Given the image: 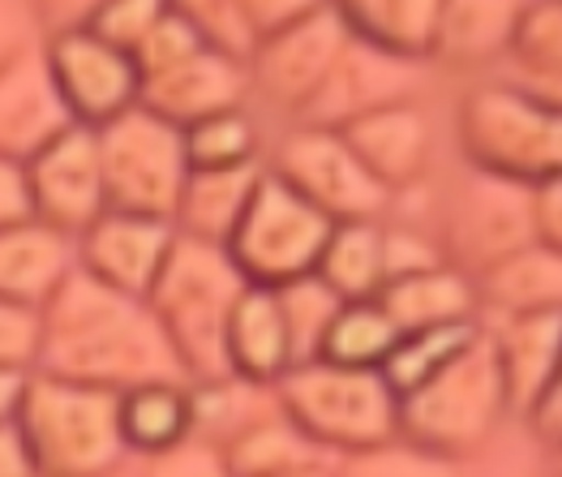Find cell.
Returning a JSON list of instances; mask_svg holds the SVG:
<instances>
[{
  "label": "cell",
  "instance_id": "cell-8",
  "mask_svg": "<svg viewBox=\"0 0 562 477\" xmlns=\"http://www.w3.org/2000/svg\"><path fill=\"white\" fill-rule=\"evenodd\" d=\"M330 229L335 224L314 202H305L267 168L236 233L228 237V254L249 285L280 288L318 267V254L327 245Z\"/></svg>",
  "mask_w": 562,
  "mask_h": 477
},
{
  "label": "cell",
  "instance_id": "cell-17",
  "mask_svg": "<svg viewBox=\"0 0 562 477\" xmlns=\"http://www.w3.org/2000/svg\"><path fill=\"white\" fill-rule=\"evenodd\" d=\"M245 91H249L245 60L224 56L215 48H198L181 60H172L159 74H146L138 82V103L150 108L155 117L189 130V125H198L215 112L240 108Z\"/></svg>",
  "mask_w": 562,
  "mask_h": 477
},
{
  "label": "cell",
  "instance_id": "cell-43",
  "mask_svg": "<svg viewBox=\"0 0 562 477\" xmlns=\"http://www.w3.org/2000/svg\"><path fill=\"white\" fill-rule=\"evenodd\" d=\"M31 215L35 207H31V186H26V164L0 155V229L22 224Z\"/></svg>",
  "mask_w": 562,
  "mask_h": 477
},
{
  "label": "cell",
  "instance_id": "cell-11",
  "mask_svg": "<svg viewBox=\"0 0 562 477\" xmlns=\"http://www.w3.org/2000/svg\"><path fill=\"white\" fill-rule=\"evenodd\" d=\"M348 40L352 35H348L344 18L327 4V9L276 31V35L258 40L254 56L245 60L249 87H258L271 103H280L296 117L314 99V91L327 82L330 65L339 60Z\"/></svg>",
  "mask_w": 562,
  "mask_h": 477
},
{
  "label": "cell",
  "instance_id": "cell-42",
  "mask_svg": "<svg viewBox=\"0 0 562 477\" xmlns=\"http://www.w3.org/2000/svg\"><path fill=\"white\" fill-rule=\"evenodd\" d=\"M31 4H35V18L52 40V35H65V31H87L108 0H31Z\"/></svg>",
  "mask_w": 562,
  "mask_h": 477
},
{
  "label": "cell",
  "instance_id": "cell-41",
  "mask_svg": "<svg viewBox=\"0 0 562 477\" xmlns=\"http://www.w3.org/2000/svg\"><path fill=\"white\" fill-rule=\"evenodd\" d=\"M327 4L330 0H240V9H245V18H249L258 40L276 35V31L310 18V13H318V9H327Z\"/></svg>",
  "mask_w": 562,
  "mask_h": 477
},
{
  "label": "cell",
  "instance_id": "cell-22",
  "mask_svg": "<svg viewBox=\"0 0 562 477\" xmlns=\"http://www.w3.org/2000/svg\"><path fill=\"white\" fill-rule=\"evenodd\" d=\"M224 362H228V379L249 387H276L283 379V370L292 366V344L276 288L245 285V292L236 297L224 335Z\"/></svg>",
  "mask_w": 562,
  "mask_h": 477
},
{
  "label": "cell",
  "instance_id": "cell-36",
  "mask_svg": "<svg viewBox=\"0 0 562 477\" xmlns=\"http://www.w3.org/2000/svg\"><path fill=\"white\" fill-rule=\"evenodd\" d=\"M339 461L344 465L335 469V477H460L456 461L413 447L404 439L378 443L370 452H352V456H339Z\"/></svg>",
  "mask_w": 562,
  "mask_h": 477
},
{
  "label": "cell",
  "instance_id": "cell-12",
  "mask_svg": "<svg viewBox=\"0 0 562 477\" xmlns=\"http://www.w3.org/2000/svg\"><path fill=\"white\" fill-rule=\"evenodd\" d=\"M26 186L35 220L69 233L78 241L94 220L108 211L103 193V164H99V138L87 125H69L60 138L26 159Z\"/></svg>",
  "mask_w": 562,
  "mask_h": 477
},
{
  "label": "cell",
  "instance_id": "cell-1",
  "mask_svg": "<svg viewBox=\"0 0 562 477\" xmlns=\"http://www.w3.org/2000/svg\"><path fill=\"white\" fill-rule=\"evenodd\" d=\"M40 314L44 348L35 370L108 391H130L138 382L159 379L189 382L155 310L142 297L99 285L82 267L69 271V280L56 288Z\"/></svg>",
  "mask_w": 562,
  "mask_h": 477
},
{
  "label": "cell",
  "instance_id": "cell-49",
  "mask_svg": "<svg viewBox=\"0 0 562 477\" xmlns=\"http://www.w3.org/2000/svg\"><path fill=\"white\" fill-rule=\"evenodd\" d=\"M554 456H559V474H562V452H554Z\"/></svg>",
  "mask_w": 562,
  "mask_h": 477
},
{
  "label": "cell",
  "instance_id": "cell-9",
  "mask_svg": "<svg viewBox=\"0 0 562 477\" xmlns=\"http://www.w3.org/2000/svg\"><path fill=\"white\" fill-rule=\"evenodd\" d=\"M271 173L280 177L283 186H292L305 202H314L330 224L378 220V211L391 198L366 173V164L357 159L352 146L344 143V134L339 130H323V125H296L276 146Z\"/></svg>",
  "mask_w": 562,
  "mask_h": 477
},
{
  "label": "cell",
  "instance_id": "cell-46",
  "mask_svg": "<svg viewBox=\"0 0 562 477\" xmlns=\"http://www.w3.org/2000/svg\"><path fill=\"white\" fill-rule=\"evenodd\" d=\"M26 382H31V370L0 366V426H4V422H18V409H22Z\"/></svg>",
  "mask_w": 562,
  "mask_h": 477
},
{
  "label": "cell",
  "instance_id": "cell-33",
  "mask_svg": "<svg viewBox=\"0 0 562 477\" xmlns=\"http://www.w3.org/2000/svg\"><path fill=\"white\" fill-rule=\"evenodd\" d=\"M481 332V323H464V328H434V332H408L400 335V344L391 348V357L382 362V379L391 382L395 396L413 391L422 379H429L438 366H447L472 335Z\"/></svg>",
  "mask_w": 562,
  "mask_h": 477
},
{
  "label": "cell",
  "instance_id": "cell-35",
  "mask_svg": "<svg viewBox=\"0 0 562 477\" xmlns=\"http://www.w3.org/2000/svg\"><path fill=\"white\" fill-rule=\"evenodd\" d=\"M168 4L206 48L236 56V60H249L258 48V35H254L240 0H168Z\"/></svg>",
  "mask_w": 562,
  "mask_h": 477
},
{
  "label": "cell",
  "instance_id": "cell-24",
  "mask_svg": "<svg viewBox=\"0 0 562 477\" xmlns=\"http://www.w3.org/2000/svg\"><path fill=\"white\" fill-rule=\"evenodd\" d=\"M267 164H233V168H189V181L177 202V233L193 241H215L228 245V237L236 233L249 198L258 190Z\"/></svg>",
  "mask_w": 562,
  "mask_h": 477
},
{
  "label": "cell",
  "instance_id": "cell-23",
  "mask_svg": "<svg viewBox=\"0 0 562 477\" xmlns=\"http://www.w3.org/2000/svg\"><path fill=\"white\" fill-rule=\"evenodd\" d=\"M524 9L528 0H442L425 60H442L456 69L503 60Z\"/></svg>",
  "mask_w": 562,
  "mask_h": 477
},
{
  "label": "cell",
  "instance_id": "cell-38",
  "mask_svg": "<svg viewBox=\"0 0 562 477\" xmlns=\"http://www.w3.org/2000/svg\"><path fill=\"white\" fill-rule=\"evenodd\" d=\"M44 348V314L0 297V366L35 370Z\"/></svg>",
  "mask_w": 562,
  "mask_h": 477
},
{
  "label": "cell",
  "instance_id": "cell-14",
  "mask_svg": "<svg viewBox=\"0 0 562 477\" xmlns=\"http://www.w3.org/2000/svg\"><path fill=\"white\" fill-rule=\"evenodd\" d=\"M422 60L382 52L366 40H348L339 60L330 65L327 82L314 91V99L296 112L301 125H323V130H344L348 121L378 112L386 103H404L422 87Z\"/></svg>",
  "mask_w": 562,
  "mask_h": 477
},
{
  "label": "cell",
  "instance_id": "cell-5",
  "mask_svg": "<svg viewBox=\"0 0 562 477\" xmlns=\"http://www.w3.org/2000/svg\"><path fill=\"white\" fill-rule=\"evenodd\" d=\"M503 413L507 391L494 362V344L481 323V332L447 366H438L429 379L400 396V439L434 456L460 461L494 434Z\"/></svg>",
  "mask_w": 562,
  "mask_h": 477
},
{
  "label": "cell",
  "instance_id": "cell-13",
  "mask_svg": "<svg viewBox=\"0 0 562 477\" xmlns=\"http://www.w3.org/2000/svg\"><path fill=\"white\" fill-rule=\"evenodd\" d=\"M47 65L69 103V117L87 130H99L138 103V65L134 56L112 48L94 31H65L47 40Z\"/></svg>",
  "mask_w": 562,
  "mask_h": 477
},
{
  "label": "cell",
  "instance_id": "cell-40",
  "mask_svg": "<svg viewBox=\"0 0 562 477\" xmlns=\"http://www.w3.org/2000/svg\"><path fill=\"white\" fill-rule=\"evenodd\" d=\"M438 263H447L442 245H434L413 229H382V271H386V280L417 276V271H429Z\"/></svg>",
  "mask_w": 562,
  "mask_h": 477
},
{
  "label": "cell",
  "instance_id": "cell-48",
  "mask_svg": "<svg viewBox=\"0 0 562 477\" xmlns=\"http://www.w3.org/2000/svg\"><path fill=\"white\" fill-rule=\"evenodd\" d=\"M283 477H335V469H327V465H310V469H296V474H283Z\"/></svg>",
  "mask_w": 562,
  "mask_h": 477
},
{
  "label": "cell",
  "instance_id": "cell-21",
  "mask_svg": "<svg viewBox=\"0 0 562 477\" xmlns=\"http://www.w3.org/2000/svg\"><path fill=\"white\" fill-rule=\"evenodd\" d=\"M378 306L391 314L400 335L434 332V328H464L481 323V297L469 271L438 263L417 276H400L378 288Z\"/></svg>",
  "mask_w": 562,
  "mask_h": 477
},
{
  "label": "cell",
  "instance_id": "cell-28",
  "mask_svg": "<svg viewBox=\"0 0 562 477\" xmlns=\"http://www.w3.org/2000/svg\"><path fill=\"white\" fill-rule=\"evenodd\" d=\"M121 434H125V447L138 456H159L186 443L193 434L189 382L159 379L121 391Z\"/></svg>",
  "mask_w": 562,
  "mask_h": 477
},
{
  "label": "cell",
  "instance_id": "cell-7",
  "mask_svg": "<svg viewBox=\"0 0 562 477\" xmlns=\"http://www.w3.org/2000/svg\"><path fill=\"white\" fill-rule=\"evenodd\" d=\"M108 211L172 220L189 181L186 130L134 103L116 121L94 130Z\"/></svg>",
  "mask_w": 562,
  "mask_h": 477
},
{
  "label": "cell",
  "instance_id": "cell-3",
  "mask_svg": "<svg viewBox=\"0 0 562 477\" xmlns=\"http://www.w3.org/2000/svg\"><path fill=\"white\" fill-rule=\"evenodd\" d=\"M276 404L318 452L352 456L400 439V396L382 370L339 366L327 357L296 362L276 382Z\"/></svg>",
  "mask_w": 562,
  "mask_h": 477
},
{
  "label": "cell",
  "instance_id": "cell-31",
  "mask_svg": "<svg viewBox=\"0 0 562 477\" xmlns=\"http://www.w3.org/2000/svg\"><path fill=\"white\" fill-rule=\"evenodd\" d=\"M400 344V328L391 323V314L378 306V297L370 301H344L335 323H330L323 353L327 362L339 366H366V370H382V362L391 357V348Z\"/></svg>",
  "mask_w": 562,
  "mask_h": 477
},
{
  "label": "cell",
  "instance_id": "cell-34",
  "mask_svg": "<svg viewBox=\"0 0 562 477\" xmlns=\"http://www.w3.org/2000/svg\"><path fill=\"white\" fill-rule=\"evenodd\" d=\"M189 168H233L258 159V125L249 121L245 108L215 112L186 130Z\"/></svg>",
  "mask_w": 562,
  "mask_h": 477
},
{
  "label": "cell",
  "instance_id": "cell-27",
  "mask_svg": "<svg viewBox=\"0 0 562 477\" xmlns=\"http://www.w3.org/2000/svg\"><path fill=\"white\" fill-rule=\"evenodd\" d=\"M442 0H330L352 40H366L382 52L425 60Z\"/></svg>",
  "mask_w": 562,
  "mask_h": 477
},
{
  "label": "cell",
  "instance_id": "cell-10",
  "mask_svg": "<svg viewBox=\"0 0 562 477\" xmlns=\"http://www.w3.org/2000/svg\"><path fill=\"white\" fill-rule=\"evenodd\" d=\"M442 254L451 267L481 276L498 258L532 245V186H516L490 173L469 168L464 186L451 193L447 224H442Z\"/></svg>",
  "mask_w": 562,
  "mask_h": 477
},
{
  "label": "cell",
  "instance_id": "cell-6",
  "mask_svg": "<svg viewBox=\"0 0 562 477\" xmlns=\"http://www.w3.org/2000/svg\"><path fill=\"white\" fill-rule=\"evenodd\" d=\"M460 151L476 173L541 186L562 177V108L519 96L507 82L476 87L460 103Z\"/></svg>",
  "mask_w": 562,
  "mask_h": 477
},
{
  "label": "cell",
  "instance_id": "cell-44",
  "mask_svg": "<svg viewBox=\"0 0 562 477\" xmlns=\"http://www.w3.org/2000/svg\"><path fill=\"white\" fill-rule=\"evenodd\" d=\"M532 233L541 245L562 254V177L532 186Z\"/></svg>",
  "mask_w": 562,
  "mask_h": 477
},
{
  "label": "cell",
  "instance_id": "cell-18",
  "mask_svg": "<svg viewBox=\"0 0 562 477\" xmlns=\"http://www.w3.org/2000/svg\"><path fill=\"white\" fill-rule=\"evenodd\" d=\"M339 134H344V143L357 151L366 173L386 193L417 186L425 177V168H429L434 134H429V117L417 108V99L386 103L378 112H366V117L348 121Z\"/></svg>",
  "mask_w": 562,
  "mask_h": 477
},
{
  "label": "cell",
  "instance_id": "cell-20",
  "mask_svg": "<svg viewBox=\"0 0 562 477\" xmlns=\"http://www.w3.org/2000/svg\"><path fill=\"white\" fill-rule=\"evenodd\" d=\"M78 267V241L44 220H22L0 229V297L44 310L56 288Z\"/></svg>",
  "mask_w": 562,
  "mask_h": 477
},
{
  "label": "cell",
  "instance_id": "cell-39",
  "mask_svg": "<svg viewBox=\"0 0 562 477\" xmlns=\"http://www.w3.org/2000/svg\"><path fill=\"white\" fill-rule=\"evenodd\" d=\"M146 477H233L220 443H206L198 434H189L186 443L150 456V474Z\"/></svg>",
  "mask_w": 562,
  "mask_h": 477
},
{
  "label": "cell",
  "instance_id": "cell-26",
  "mask_svg": "<svg viewBox=\"0 0 562 477\" xmlns=\"http://www.w3.org/2000/svg\"><path fill=\"white\" fill-rule=\"evenodd\" d=\"M503 65L519 96L562 108V0H528Z\"/></svg>",
  "mask_w": 562,
  "mask_h": 477
},
{
  "label": "cell",
  "instance_id": "cell-47",
  "mask_svg": "<svg viewBox=\"0 0 562 477\" xmlns=\"http://www.w3.org/2000/svg\"><path fill=\"white\" fill-rule=\"evenodd\" d=\"M18 48H22V44H18V18H13L9 0H0V60L13 56Z\"/></svg>",
  "mask_w": 562,
  "mask_h": 477
},
{
  "label": "cell",
  "instance_id": "cell-15",
  "mask_svg": "<svg viewBox=\"0 0 562 477\" xmlns=\"http://www.w3.org/2000/svg\"><path fill=\"white\" fill-rule=\"evenodd\" d=\"M177 245V224L155 215L103 211L91 229L78 237V267L99 285L142 297L155 288L168 254Z\"/></svg>",
  "mask_w": 562,
  "mask_h": 477
},
{
  "label": "cell",
  "instance_id": "cell-2",
  "mask_svg": "<svg viewBox=\"0 0 562 477\" xmlns=\"http://www.w3.org/2000/svg\"><path fill=\"white\" fill-rule=\"evenodd\" d=\"M245 285L249 280L240 276L228 245L177 233V245H172L159 280L146 292V306L155 310L164 335L172 340L189 382L228 379L224 335H228V319H233V306L245 292Z\"/></svg>",
  "mask_w": 562,
  "mask_h": 477
},
{
  "label": "cell",
  "instance_id": "cell-16",
  "mask_svg": "<svg viewBox=\"0 0 562 477\" xmlns=\"http://www.w3.org/2000/svg\"><path fill=\"white\" fill-rule=\"evenodd\" d=\"M69 125V103L60 96L44 48H22L0 60V155L26 164Z\"/></svg>",
  "mask_w": 562,
  "mask_h": 477
},
{
  "label": "cell",
  "instance_id": "cell-19",
  "mask_svg": "<svg viewBox=\"0 0 562 477\" xmlns=\"http://www.w3.org/2000/svg\"><path fill=\"white\" fill-rule=\"evenodd\" d=\"M485 335L494 344L507 409L528 413L562 375V310L503 314L485 328Z\"/></svg>",
  "mask_w": 562,
  "mask_h": 477
},
{
  "label": "cell",
  "instance_id": "cell-32",
  "mask_svg": "<svg viewBox=\"0 0 562 477\" xmlns=\"http://www.w3.org/2000/svg\"><path fill=\"white\" fill-rule=\"evenodd\" d=\"M276 301H280L288 344H292V366L296 362H314L323 353V340H327L344 297L310 271V276H296V280L276 288Z\"/></svg>",
  "mask_w": 562,
  "mask_h": 477
},
{
  "label": "cell",
  "instance_id": "cell-4",
  "mask_svg": "<svg viewBox=\"0 0 562 477\" xmlns=\"http://www.w3.org/2000/svg\"><path fill=\"white\" fill-rule=\"evenodd\" d=\"M18 426L40 477H108L125 461L121 391L31 370Z\"/></svg>",
  "mask_w": 562,
  "mask_h": 477
},
{
  "label": "cell",
  "instance_id": "cell-37",
  "mask_svg": "<svg viewBox=\"0 0 562 477\" xmlns=\"http://www.w3.org/2000/svg\"><path fill=\"white\" fill-rule=\"evenodd\" d=\"M164 13H168V0H108L87 31H94V35L108 40L112 48L134 56V48L155 31V22H159Z\"/></svg>",
  "mask_w": 562,
  "mask_h": 477
},
{
  "label": "cell",
  "instance_id": "cell-30",
  "mask_svg": "<svg viewBox=\"0 0 562 477\" xmlns=\"http://www.w3.org/2000/svg\"><path fill=\"white\" fill-rule=\"evenodd\" d=\"M314 276L330 285L344 301H370L386 285L382 271V224L378 220H344L330 229L318 254Z\"/></svg>",
  "mask_w": 562,
  "mask_h": 477
},
{
  "label": "cell",
  "instance_id": "cell-45",
  "mask_svg": "<svg viewBox=\"0 0 562 477\" xmlns=\"http://www.w3.org/2000/svg\"><path fill=\"white\" fill-rule=\"evenodd\" d=\"M0 477H40V465H35L31 443L18 422L0 426Z\"/></svg>",
  "mask_w": 562,
  "mask_h": 477
},
{
  "label": "cell",
  "instance_id": "cell-25",
  "mask_svg": "<svg viewBox=\"0 0 562 477\" xmlns=\"http://www.w3.org/2000/svg\"><path fill=\"white\" fill-rule=\"evenodd\" d=\"M481 310L494 319L503 314H541V310H562V254L532 241L516 254L498 258L481 276H472Z\"/></svg>",
  "mask_w": 562,
  "mask_h": 477
},
{
  "label": "cell",
  "instance_id": "cell-29",
  "mask_svg": "<svg viewBox=\"0 0 562 477\" xmlns=\"http://www.w3.org/2000/svg\"><path fill=\"white\" fill-rule=\"evenodd\" d=\"M224 461L233 477H283L310 465H323L327 452H318L301 430L288 418H262V422H245L220 443Z\"/></svg>",
  "mask_w": 562,
  "mask_h": 477
}]
</instances>
